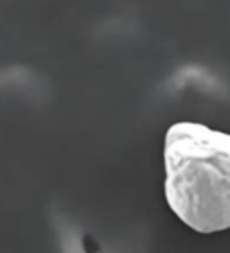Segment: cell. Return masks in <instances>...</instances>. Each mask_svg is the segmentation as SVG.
Segmentation results:
<instances>
[{
    "mask_svg": "<svg viewBox=\"0 0 230 253\" xmlns=\"http://www.w3.org/2000/svg\"><path fill=\"white\" fill-rule=\"evenodd\" d=\"M164 196L198 234L230 228V135L200 122H175L164 138Z\"/></svg>",
    "mask_w": 230,
    "mask_h": 253,
    "instance_id": "6da1fadb",
    "label": "cell"
}]
</instances>
